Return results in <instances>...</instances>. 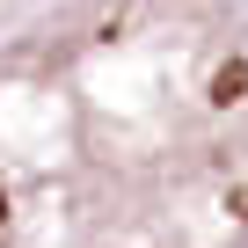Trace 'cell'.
Returning a JSON list of instances; mask_svg holds the SVG:
<instances>
[{"instance_id":"1","label":"cell","mask_w":248,"mask_h":248,"mask_svg":"<svg viewBox=\"0 0 248 248\" xmlns=\"http://www.w3.org/2000/svg\"><path fill=\"white\" fill-rule=\"evenodd\" d=\"M0 248H248V51L212 15L102 8L22 59Z\"/></svg>"}]
</instances>
